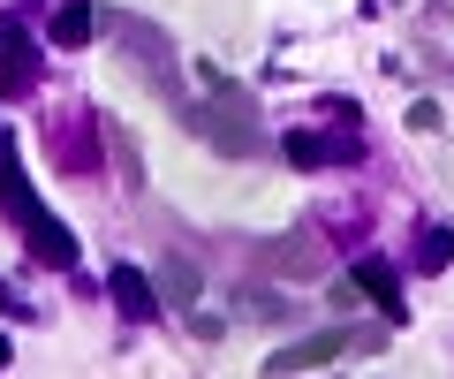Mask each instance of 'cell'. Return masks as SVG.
<instances>
[{
	"label": "cell",
	"instance_id": "2",
	"mask_svg": "<svg viewBox=\"0 0 454 379\" xmlns=\"http://www.w3.org/2000/svg\"><path fill=\"white\" fill-rule=\"evenodd\" d=\"M0 213L23 228V243H31V258L38 265H61V273H76V235L53 220V205L31 190V175H23V160H16V137H0Z\"/></svg>",
	"mask_w": 454,
	"mask_h": 379
},
{
	"label": "cell",
	"instance_id": "6",
	"mask_svg": "<svg viewBox=\"0 0 454 379\" xmlns=\"http://www.w3.org/2000/svg\"><path fill=\"white\" fill-rule=\"evenodd\" d=\"M106 296H114V312H121V319H160V288H152V273H137L129 258L106 265Z\"/></svg>",
	"mask_w": 454,
	"mask_h": 379
},
{
	"label": "cell",
	"instance_id": "10",
	"mask_svg": "<svg viewBox=\"0 0 454 379\" xmlns=\"http://www.w3.org/2000/svg\"><path fill=\"white\" fill-rule=\"evenodd\" d=\"M152 288H160L167 304H197V265L190 258H167L160 273H152Z\"/></svg>",
	"mask_w": 454,
	"mask_h": 379
},
{
	"label": "cell",
	"instance_id": "1",
	"mask_svg": "<svg viewBox=\"0 0 454 379\" xmlns=\"http://www.w3.org/2000/svg\"><path fill=\"white\" fill-rule=\"evenodd\" d=\"M190 68H197V83H205V99L182 107V130L205 137V145H212V152H227V160H258V152H265L258 99H250L235 76H220L212 61H190Z\"/></svg>",
	"mask_w": 454,
	"mask_h": 379
},
{
	"label": "cell",
	"instance_id": "9",
	"mask_svg": "<svg viewBox=\"0 0 454 379\" xmlns=\"http://www.w3.org/2000/svg\"><path fill=\"white\" fill-rule=\"evenodd\" d=\"M280 152H288L295 167H325V160H356V137H340V145H333V137H310V130H295Z\"/></svg>",
	"mask_w": 454,
	"mask_h": 379
},
{
	"label": "cell",
	"instance_id": "4",
	"mask_svg": "<svg viewBox=\"0 0 454 379\" xmlns=\"http://www.w3.org/2000/svg\"><path fill=\"white\" fill-rule=\"evenodd\" d=\"M348 349H379V334L372 327H325V334H303V342H288L265 372L273 379H295V372H318V364H333V357H348Z\"/></svg>",
	"mask_w": 454,
	"mask_h": 379
},
{
	"label": "cell",
	"instance_id": "12",
	"mask_svg": "<svg viewBox=\"0 0 454 379\" xmlns=\"http://www.w3.org/2000/svg\"><path fill=\"white\" fill-rule=\"evenodd\" d=\"M243 304H250V319H265V327H280V319H295V304L265 296V288H258V296H243Z\"/></svg>",
	"mask_w": 454,
	"mask_h": 379
},
{
	"label": "cell",
	"instance_id": "3",
	"mask_svg": "<svg viewBox=\"0 0 454 379\" xmlns=\"http://www.w3.org/2000/svg\"><path fill=\"white\" fill-rule=\"evenodd\" d=\"M106 23H114V38L129 46V68H145V83L182 114V107H190V99H182V53L167 46V31H160V23H145V16H106Z\"/></svg>",
	"mask_w": 454,
	"mask_h": 379
},
{
	"label": "cell",
	"instance_id": "13",
	"mask_svg": "<svg viewBox=\"0 0 454 379\" xmlns=\"http://www.w3.org/2000/svg\"><path fill=\"white\" fill-rule=\"evenodd\" d=\"M0 364H8V334H0Z\"/></svg>",
	"mask_w": 454,
	"mask_h": 379
},
{
	"label": "cell",
	"instance_id": "5",
	"mask_svg": "<svg viewBox=\"0 0 454 379\" xmlns=\"http://www.w3.org/2000/svg\"><path fill=\"white\" fill-rule=\"evenodd\" d=\"M348 280H356V296L379 304V319H387V327H402V319H409V304H402V273H394L387 258H356V265H348Z\"/></svg>",
	"mask_w": 454,
	"mask_h": 379
},
{
	"label": "cell",
	"instance_id": "7",
	"mask_svg": "<svg viewBox=\"0 0 454 379\" xmlns=\"http://www.w3.org/2000/svg\"><path fill=\"white\" fill-rule=\"evenodd\" d=\"M38 83V61H31V38L16 31V23H8V31H0V91H8V99H23V91H31Z\"/></svg>",
	"mask_w": 454,
	"mask_h": 379
},
{
	"label": "cell",
	"instance_id": "11",
	"mask_svg": "<svg viewBox=\"0 0 454 379\" xmlns=\"http://www.w3.org/2000/svg\"><path fill=\"white\" fill-rule=\"evenodd\" d=\"M417 265H424V273L454 265V228H424V235H417Z\"/></svg>",
	"mask_w": 454,
	"mask_h": 379
},
{
	"label": "cell",
	"instance_id": "8",
	"mask_svg": "<svg viewBox=\"0 0 454 379\" xmlns=\"http://www.w3.org/2000/svg\"><path fill=\"white\" fill-rule=\"evenodd\" d=\"M91 31H98V8L91 0H61V8H53V46H91Z\"/></svg>",
	"mask_w": 454,
	"mask_h": 379
}]
</instances>
